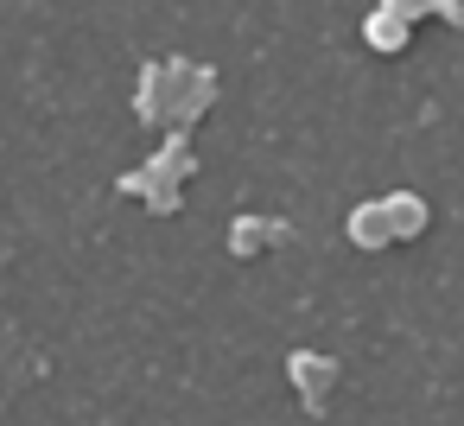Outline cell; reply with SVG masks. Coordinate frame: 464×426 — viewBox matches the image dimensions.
Wrapping results in <instances>:
<instances>
[{"label": "cell", "instance_id": "6da1fadb", "mask_svg": "<svg viewBox=\"0 0 464 426\" xmlns=\"http://www.w3.org/2000/svg\"><path fill=\"white\" fill-rule=\"evenodd\" d=\"M350 242H356V248H388V242H394V217H388V204H362V210L350 217Z\"/></svg>", "mask_w": 464, "mask_h": 426}, {"label": "cell", "instance_id": "7a4b0ae2", "mask_svg": "<svg viewBox=\"0 0 464 426\" xmlns=\"http://www.w3.org/2000/svg\"><path fill=\"white\" fill-rule=\"evenodd\" d=\"M362 39H369L375 52H401V45H407V14H394V7H382V14H369V26H362Z\"/></svg>", "mask_w": 464, "mask_h": 426}, {"label": "cell", "instance_id": "3957f363", "mask_svg": "<svg viewBox=\"0 0 464 426\" xmlns=\"http://www.w3.org/2000/svg\"><path fill=\"white\" fill-rule=\"evenodd\" d=\"M331 375H337V369H331V363H318L312 350H299V356H293V382H299V394H305L312 407L324 401V388H331Z\"/></svg>", "mask_w": 464, "mask_h": 426}, {"label": "cell", "instance_id": "277c9868", "mask_svg": "<svg viewBox=\"0 0 464 426\" xmlns=\"http://www.w3.org/2000/svg\"><path fill=\"white\" fill-rule=\"evenodd\" d=\"M388 204V217H394V236H420L426 229V204L413 198V191H394V198H382Z\"/></svg>", "mask_w": 464, "mask_h": 426}, {"label": "cell", "instance_id": "5b68a950", "mask_svg": "<svg viewBox=\"0 0 464 426\" xmlns=\"http://www.w3.org/2000/svg\"><path fill=\"white\" fill-rule=\"evenodd\" d=\"M267 236H274L267 223H236V236H229V242H236V255H248V248H261Z\"/></svg>", "mask_w": 464, "mask_h": 426}]
</instances>
